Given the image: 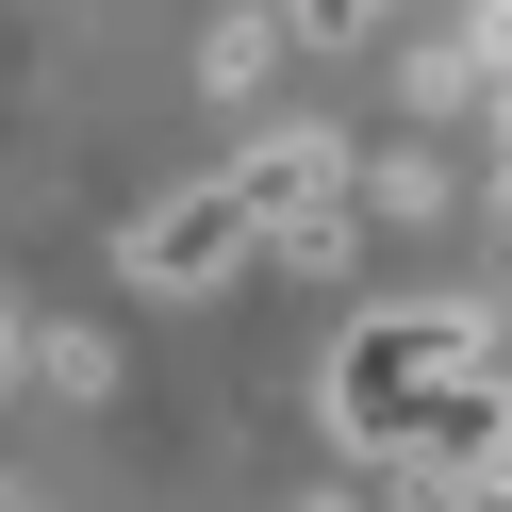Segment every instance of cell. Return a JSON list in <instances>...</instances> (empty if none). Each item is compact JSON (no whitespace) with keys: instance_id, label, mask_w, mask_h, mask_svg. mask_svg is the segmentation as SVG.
<instances>
[{"instance_id":"obj_1","label":"cell","mask_w":512,"mask_h":512,"mask_svg":"<svg viewBox=\"0 0 512 512\" xmlns=\"http://www.w3.org/2000/svg\"><path fill=\"white\" fill-rule=\"evenodd\" d=\"M512 331L479 298H380V314H347L331 331V446L347 463H463V479H496L512 463Z\"/></svg>"},{"instance_id":"obj_7","label":"cell","mask_w":512,"mask_h":512,"mask_svg":"<svg viewBox=\"0 0 512 512\" xmlns=\"http://www.w3.org/2000/svg\"><path fill=\"white\" fill-rule=\"evenodd\" d=\"M0 512H17V496H0Z\"/></svg>"},{"instance_id":"obj_2","label":"cell","mask_w":512,"mask_h":512,"mask_svg":"<svg viewBox=\"0 0 512 512\" xmlns=\"http://www.w3.org/2000/svg\"><path fill=\"white\" fill-rule=\"evenodd\" d=\"M331 199H364V166H347L331 133H265L248 166H215V182H182L166 215H133V281H149V298H215L232 265L298 248Z\"/></svg>"},{"instance_id":"obj_3","label":"cell","mask_w":512,"mask_h":512,"mask_svg":"<svg viewBox=\"0 0 512 512\" xmlns=\"http://www.w3.org/2000/svg\"><path fill=\"white\" fill-rule=\"evenodd\" d=\"M281 50H298V34H281V17H215V50H199V83H215V100H265V83H281Z\"/></svg>"},{"instance_id":"obj_4","label":"cell","mask_w":512,"mask_h":512,"mask_svg":"<svg viewBox=\"0 0 512 512\" xmlns=\"http://www.w3.org/2000/svg\"><path fill=\"white\" fill-rule=\"evenodd\" d=\"M34 380L50 397H116V347L100 331H34Z\"/></svg>"},{"instance_id":"obj_8","label":"cell","mask_w":512,"mask_h":512,"mask_svg":"<svg viewBox=\"0 0 512 512\" xmlns=\"http://www.w3.org/2000/svg\"><path fill=\"white\" fill-rule=\"evenodd\" d=\"M496 380H512V364H496Z\"/></svg>"},{"instance_id":"obj_6","label":"cell","mask_w":512,"mask_h":512,"mask_svg":"<svg viewBox=\"0 0 512 512\" xmlns=\"http://www.w3.org/2000/svg\"><path fill=\"white\" fill-rule=\"evenodd\" d=\"M17 380H34V331H0V397H17Z\"/></svg>"},{"instance_id":"obj_5","label":"cell","mask_w":512,"mask_h":512,"mask_svg":"<svg viewBox=\"0 0 512 512\" xmlns=\"http://www.w3.org/2000/svg\"><path fill=\"white\" fill-rule=\"evenodd\" d=\"M281 34H298V50H347V34H380V0H281Z\"/></svg>"}]
</instances>
